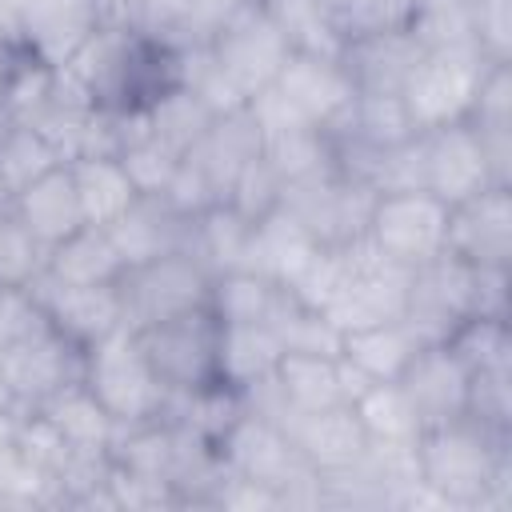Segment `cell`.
Wrapping results in <instances>:
<instances>
[{
    "instance_id": "cell-12",
    "label": "cell",
    "mask_w": 512,
    "mask_h": 512,
    "mask_svg": "<svg viewBox=\"0 0 512 512\" xmlns=\"http://www.w3.org/2000/svg\"><path fill=\"white\" fill-rule=\"evenodd\" d=\"M24 288L40 304L44 320L76 348H92L96 340L112 336L116 328H128L124 300H120L116 284H64L40 268Z\"/></svg>"
},
{
    "instance_id": "cell-8",
    "label": "cell",
    "mask_w": 512,
    "mask_h": 512,
    "mask_svg": "<svg viewBox=\"0 0 512 512\" xmlns=\"http://www.w3.org/2000/svg\"><path fill=\"white\" fill-rule=\"evenodd\" d=\"M472 316V264L448 248L408 272L404 324L420 344H444Z\"/></svg>"
},
{
    "instance_id": "cell-10",
    "label": "cell",
    "mask_w": 512,
    "mask_h": 512,
    "mask_svg": "<svg viewBox=\"0 0 512 512\" xmlns=\"http://www.w3.org/2000/svg\"><path fill=\"white\" fill-rule=\"evenodd\" d=\"M320 244H352L364 236L376 192L360 180L340 176L336 168L284 184V200H280Z\"/></svg>"
},
{
    "instance_id": "cell-23",
    "label": "cell",
    "mask_w": 512,
    "mask_h": 512,
    "mask_svg": "<svg viewBox=\"0 0 512 512\" xmlns=\"http://www.w3.org/2000/svg\"><path fill=\"white\" fill-rule=\"evenodd\" d=\"M108 236L124 260V268L160 260L168 252H184L188 244V216H176L160 196H140L120 220L108 224Z\"/></svg>"
},
{
    "instance_id": "cell-31",
    "label": "cell",
    "mask_w": 512,
    "mask_h": 512,
    "mask_svg": "<svg viewBox=\"0 0 512 512\" xmlns=\"http://www.w3.org/2000/svg\"><path fill=\"white\" fill-rule=\"evenodd\" d=\"M52 100H56V64H48L32 48L16 44L8 52V68H4L0 120H8V124H36Z\"/></svg>"
},
{
    "instance_id": "cell-42",
    "label": "cell",
    "mask_w": 512,
    "mask_h": 512,
    "mask_svg": "<svg viewBox=\"0 0 512 512\" xmlns=\"http://www.w3.org/2000/svg\"><path fill=\"white\" fill-rule=\"evenodd\" d=\"M468 372L476 368H496L512 360V340H508V320H488V316H468L448 340H444Z\"/></svg>"
},
{
    "instance_id": "cell-38",
    "label": "cell",
    "mask_w": 512,
    "mask_h": 512,
    "mask_svg": "<svg viewBox=\"0 0 512 512\" xmlns=\"http://www.w3.org/2000/svg\"><path fill=\"white\" fill-rule=\"evenodd\" d=\"M144 116H148L152 136H156L160 144H168L176 156H184L188 148H196V144L204 140V132L212 128V120H216V116L204 108V100H200L196 92L180 88V84H172L160 100H152V104L144 108Z\"/></svg>"
},
{
    "instance_id": "cell-46",
    "label": "cell",
    "mask_w": 512,
    "mask_h": 512,
    "mask_svg": "<svg viewBox=\"0 0 512 512\" xmlns=\"http://www.w3.org/2000/svg\"><path fill=\"white\" fill-rule=\"evenodd\" d=\"M468 124L480 132L492 128H512V60L508 64H488L468 112Z\"/></svg>"
},
{
    "instance_id": "cell-29",
    "label": "cell",
    "mask_w": 512,
    "mask_h": 512,
    "mask_svg": "<svg viewBox=\"0 0 512 512\" xmlns=\"http://www.w3.org/2000/svg\"><path fill=\"white\" fill-rule=\"evenodd\" d=\"M68 172H72V184L80 196L84 224L108 228L112 220H120L140 200L136 184L128 180V172L116 156H80L68 164Z\"/></svg>"
},
{
    "instance_id": "cell-30",
    "label": "cell",
    "mask_w": 512,
    "mask_h": 512,
    "mask_svg": "<svg viewBox=\"0 0 512 512\" xmlns=\"http://www.w3.org/2000/svg\"><path fill=\"white\" fill-rule=\"evenodd\" d=\"M416 132L420 128L412 124L400 92H356L344 120L336 128H328L332 140H356V144H368V148H380V152L412 140Z\"/></svg>"
},
{
    "instance_id": "cell-6",
    "label": "cell",
    "mask_w": 512,
    "mask_h": 512,
    "mask_svg": "<svg viewBox=\"0 0 512 512\" xmlns=\"http://www.w3.org/2000/svg\"><path fill=\"white\" fill-rule=\"evenodd\" d=\"M208 284H212V276L188 252H168L160 260L124 268L116 280L120 300H124V324L132 332H140L168 316L208 308Z\"/></svg>"
},
{
    "instance_id": "cell-15",
    "label": "cell",
    "mask_w": 512,
    "mask_h": 512,
    "mask_svg": "<svg viewBox=\"0 0 512 512\" xmlns=\"http://www.w3.org/2000/svg\"><path fill=\"white\" fill-rule=\"evenodd\" d=\"M216 448H220L224 464H228L236 476L260 480V484L276 488V496H280L288 484H296L300 476L316 472V468L300 456V448L292 444V436H288L280 424H268V420L248 416V412L228 428V436H224Z\"/></svg>"
},
{
    "instance_id": "cell-34",
    "label": "cell",
    "mask_w": 512,
    "mask_h": 512,
    "mask_svg": "<svg viewBox=\"0 0 512 512\" xmlns=\"http://www.w3.org/2000/svg\"><path fill=\"white\" fill-rule=\"evenodd\" d=\"M264 12L272 16V24L280 28V36L288 40L292 52L304 56H336L344 52V32L336 28L328 0H260Z\"/></svg>"
},
{
    "instance_id": "cell-43",
    "label": "cell",
    "mask_w": 512,
    "mask_h": 512,
    "mask_svg": "<svg viewBox=\"0 0 512 512\" xmlns=\"http://www.w3.org/2000/svg\"><path fill=\"white\" fill-rule=\"evenodd\" d=\"M328 12L344 40L384 28H404L412 16V0H328Z\"/></svg>"
},
{
    "instance_id": "cell-20",
    "label": "cell",
    "mask_w": 512,
    "mask_h": 512,
    "mask_svg": "<svg viewBox=\"0 0 512 512\" xmlns=\"http://www.w3.org/2000/svg\"><path fill=\"white\" fill-rule=\"evenodd\" d=\"M100 24L96 0H24L20 40L48 64H64Z\"/></svg>"
},
{
    "instance_id": "cell-9",
    "label": "cell",
    "mask_w": 512,
    "mask_h": 512,
    "mask_svg": "<svg viewBox=\"0 0 512 512\" xmlns=\"http://www.w3.org/2000/svg\"><path fill=\"white\" fill-rule=\"evenodd\" d=\"M0 364L16 396V408H40L64 388L84 384V348L64 340L48 320H40L32 332L0 348Z\"/></svg>"
},
{
    "instance_id": "cell-39",
    "label": "cell",
    "mask_w": 512,
    "mask_h": 512,
    "mask_svg": "<svg viewBox=\"0 0 512 512\" xmlns=\"http://www.w3.org/2000/svg\"><path fill=\"white\" fill-rule=\"evenodd\" d=\"M56 164H60V156L48 148V140L32 124H8L4 120V128H0V184L8 196L24 192L32 180L52 172Z\"/></svg>"
},
{
    "instance_id": "cell-5",
    "label": "cell",
    "mask_w": 512,
    "mask_h": 512,
    "mask_svg": "<svg viewBox=\"0 0 512 512\" xmlns=\"http://www.w3.org/2000/svg\"><path fill=\"white\" fill-rule=\"evenodd\" d=\"M408 272L412 268L384 256L368 236L344 244V280H340L336 296L328 300L324 316L340 332L400 320L404 316V296H408Z\"/></svg>"
},
{
    "instance_id": "cell-32",
    "label": "cell",
    "mask_w": 512,
    "mask_h": 512,
    "mask_svg": "<svg viewBox=\"0 0 512 512\" xmlns=\"http://www.w3.org/2000/svg\"><path fill=\"white\" fill-rule=\"evenodd\" d=\"M420 348L424 344L412 336V328L404 320H384V324H372V328L344 332L340 356L352 360L372 380H400V372L412 364V356Z\"/></svg>"
},
{
    "instance_id": "cell-14",
    "label": "cell",
    "mask_w": 512,
    "mask_h": 512,
    "mask_svg": "<svg viewBox=\"0 0 512 512\" xmlns=\"http://www.w3.org/2000/svg\"><path fill=\"white\" fill-rule=\"evenodd\" d=\"M492 184L496 180H492L484 144H480V136L468 120L424 132V188L436 200L456 208V204L480 196Z\"/></svg>"
},
{
    "instance_id": "cell-41",
    "label": "cell",
    "mask_w": 512,
    "mask_h": 512,
    "mask_svg": "<svg viewBox=\"0 0 512 512\" xmlns=\"http://www.w3.org/2000/svg\"><path fill=\"white\" fill-rule=\"evenodd\" d=\"M272 328H276L284 352H300V356H340V344H344V332L324 312L304 308L296 296Z\"/></svg>"
},
{
    "instance_id": "cell-44",
    "label": "cell",
    "mask_w": 512,
    "mask_h": 512,
    "mask_svg": "<svg viewBox=\"0 0 512 512\" xmlns=\"http://www.w3.org/2000/svg\"><path fill=\"white\" fill-rule=\"evenodd\" d=\"M280 200H284V180L272 172V164L264 156H252L240 168V176L232 180V192H228V204L248 220L268 216L272 208H280Z\"/></svg>"
},
{
    "instance_id": "cell-47",
    "label": "cell",
    "mask_w": 512,
    "mask_h": 512,
    "mask_svg": "<svg viewBox=\"0 0 512 512\" xmlns=\"http://www.w3.org/2000/svg\"><path fill=\"white\" fill-rule=\"evenodd\" d=\"M472 40L488 64H508L512 60V0H476Z\"/></svg>"
},
{
    "instance_id": "cell-55",
    "label": "cell",
    "mask_w": 512,
    "mask_h": 512,
    "mask_svg": "<svg viewBox=\"0 0 512 512\" xmlns=\"http://www.w3.org/2000/svg\"><path fill=\"white\" fill-rule=\"evenodd\" d=\"M8 52H12V48H0V88H4V68H8Z\"/></svg>"
},
{
    "instance_id": "cell-33",
    "label": "cell",
    "mask_w": 512,
    "mask_h": 512,
    "mask_svg": "<svg viewBox=\"0 0 512 512\" xmlns=\"http://www.w3.org/2000/svg\"><path fill=\"white\" fill-rule=\"evenodd\" d=\"M40 412L52 420V428L64 436V444L72 452H112V440H116L120 424L104 412V404L84 384L64 388L48 404H40Z\"/></svg>"
},
{
    "instance_id": "cell-57",
    "label": "cell",
    "mask_w": 512,
    "mask_h": 512,
    "mask_svg": "<svg viewBox=\"0 0 512 512\" xmlns=\"http://www.w3.org/2000/svg\"><path fill=\"white\" fill-rule=\"evenodd\" d=\"M0 128H4V120H0Z\"/></svg>"
},
{
    "instance_id": "cell-3",
    "label": "cell",
    "mask_w": 512,
    "mask_h": 512,
    "mask_svg": "<svg viewBox=\"0 0 512 512\" xmlns=\"http://www.w3.org/2000/svg\"><path fill=\"white\" fill-rule=\"evenodd\" d=\"M84 388L104 404L116 424L160 420L168 388L156 376L140 336L132 328H116L112 336L84 348Z\"/></svg>"
},
{
    "instance_id": "cell-51",
    "label": "cell",
    "mask_w": 512,
    "mask_h": 512,
    "mask_svg": "<svg viewBox=\"0 0 512 512\" xmlns=\"http://www.w3.org/2000/svg\"><path fill=\"white\" fill-rule=\"evenodd\" d=\"M212 508H236V512H280V496H276V488H268V484H260V480H248V476H236V472L228 468V476H224V484H220V492H216Z\"/></svg>"
},
{
    "instance_id": "cell-54",
    "label": "cell",
    "mask_w": 512,
    "mask_h": 512,
    "mask_svg": "<svg viewBox=\"0 0 512 512\" xmlns=\"http://www.w3.org/2000/svg\"><path fill=\"white\" fill-rule=\"evenodd\" d=\"M476 0H412V12H424V8H468Z\"/></svg>"
},
{
    "instance_id": "cell-4",
    "label": "cell",
    "mask_w": 512,
    "mask_h": 512,
    "mask_svg": "<svg viewBox=\"0 0 512 512\" xmlns=\"http://www.w3.org/2000/svg\"><path fill=\"white\" fill-rule=\"evenodd\" d=\"M484 68H488V60L472 44L424 48L400 88V100H404L412 124L420 132H432V128L468 120Z\"/></svg>"
},
{
    "instance_id": "cell-40",
    "label": "cell",
    "mask_w": 512,
    "mask_h": 512,
    "mask_svg": "<svg viewBox=\"0 0 512 512\" xmlns=\"http://www.w3.org/2000/svg\"><path fill=\"white\" fill-rule=\"evenodd\" d=\"M464 416L496 436H512V368H476L468 376V404Z\"/></svg>"
},
{
    "instance_id": "cell-36",
    "label": "cell",
    "mask_w": 512,
    "mask_h": 512,
    "mask_svg": "<svg viewBox=\"0 0 512 512\" xmlns=\"http://www.w3.org/2000/svg\"><path fill=\"white\" fill-rule=\"evenodd\" d=\"M276 380L292 404V412H320L332 404H344L340 396V376H336V356H300L284 352L276 364Z\"/></svg>"
},
{
    "instance_id": "cell-26",
    "label": "cell",
    "mask_w": 512,
    "mask_h": 512,
    "mask_svg": "<svg viewBox=\"0 0 512 512\" xmlns=\"http://www.w3.org/2000/svg\"><path fill=\"white\" fill-rule=\"evenodd\" d=\"M252 228L256 220L240 216L232 204H216L200 216L188 220V244L184 252L208 272H228V268H244L248 264V248H252Z\"/></svg>"
},
{
    "instance_id": "cell-35",
    "label": "cell",
    "mask_w": 512,
    "mask_h": 512,
    "mask_svg": "<svg viewBox=\"0 0 512 512\" xmlns=\"http://www.w3.org/2000/svg\"><path fill=\"white\" fill-rule=\"evenodd\" d=\"M260 156L272 164V172L284 184H296L332 168V140L316 124H296V128L260 136Z\"/></svg>"
},
{
    "instance_id": "cell-18",
    "label": "cell",
    "mask_w": 512,
    "mask_h": 512,
    "mask_svg": "<svg viewBox=\"0 0 512 512\" xmlns=\"http://www.w3.org/2000/svg\"><path fill=\"white\" fill-rule=\"evenodd\" d=\"M272 88L296 108L300 120H308V124H316L324 132L336 128L344 120L348 104L356 100V84H352V76L344 72V64L336 56L292 52Z\"/></svg>"
},
{
    "instance_id": "cell-50",
    "label": "cell",
    "mask_w": 512,
    "mask_h": 512,
    "mask_svg": "<svg viewBox=\"0 0 512 512\" xmlns=\"http://www.w3.org/2000/svg\"><path fill=\"white\" fill-rule=\"evenodd\" d=\"M40 320H44V312L32 300L28 288L0 284V348H8L12 340H20L24 332H32Z\"/></svg>"
},
{
    "instance_id": "cell-2",
    "label": "cell",
    "mask_w": 512,
    "mask_h": 512,
    "mask_svg": "<svg viewBox=\"0 0 512 512\" xmlns=\"http://www.w3.org/2000/svg\"><path fill=\"white\" fill-rule=\"evenodd\" d=\"M420 480L448 508H512V436L460 416L416 436Z\"/></svg>"
},
{
    "instance_id": "cell-17",
    "label": "cell",
    "mask_w": 512,
    "mask_h": 512,
    "mask_svg": "<svg viewBox=\"0 0 512 512\" xmlns=\"http://www.w3.org/2000/svg\"><path fill=\"white\" fill-rule=\"evenodd\" d=\"M468 364L448 348V344H424L412 364L400 372V388L420 420V432L424 428H436V424H448V420H460L464 416V404H468Z\"/></svg>"
},
{
    "instance_id": "cell-53",
    "label": "cell",
    "mask_w": 512,
    "mask_h": 512,
    "mask_svg": "<svg viewBox=\"0 0 512 512\" xmlns=\"http://www.w3.org/2000/svg\"><path fill=\"white\" fill-rule=\"evenodd\" d=\"M12 412H16V396H12L8 376H4V364H0V420H4V416H12Z\"/></svg>"
},
{
    "instance_id": "cell-49",
    "label": "cell",
    "mask_w": 512,
    "mask_h": 512,
    "mask_svg": "<svg viewBox=\"0 0 512 512\" xmlns=\"http://www.w3.org/2000/svg\"><path fill=\"white\" fill-rule=\"evenodd\" d=\"M252 0H188V12L180 20V28L172 32L168 48H184V44H212L220 36V28Z\"/></svg>"
},
{
    "instance_id": "cell-27",
    "label": "cell",
    "mask_w": 512,
    "mask_h": 512,
    "mask_svg": "<svg viewBox=\"0 0 512 512\" xmlns=\"http://www.w3.org/2000/svg\"><path fill=\"white\" fill-rule=\"evenodd\" d=\"M280 356L284 344L272 324H220L216 332V380L232 384L236 392L276 372Z\"/></svg>"
},
{
    "instance_id": "cell-24",
    "label": "cell",
    "mask_w": 512,
    "mask_h": 512,
    "mask_svg": "<svg viewBox=\"0 0 512 512\" xmlns=\"http://www.w3.org/2000/svg\"><path fill=\"white\" fill-rule=\"evenodd\" d=\"M288 304L292 292L252 268L216 272L208 284V312L220 324H276Z\"/></svg>"
},
{
    "instance_id": "cell-19",
    "label": "cell",
    "mask_w": 512,
    "mask_h": 512,
    "mask_svg": "<svg viewBox=\"0 0 512 512\" xmlns=\"http://www.w3.org/2000/svg\"><path fill=\"white\" fill-rule=\"evenodd\" d=\"M284 432L292 436L300 456L320 476L356 464L364 456V448H368V432L356 420L352 404H332V408H320V412H300V416L288 420Z\"/></svg>"
},
{
    "instance_id": "cell-52",
    "label": "cell",
    "mask_w": 512,
    "mask_h": 512,
    "mask_svg": "<svg viewBox=\"0 0 512 512\" xmlns=\"http://www.w3.org/2000/svg\"><path fill=\"white\" fill-rule=\"evenodd\" d=\"M472 316L508 320V268H472Z\"/></svg>"
},
{
    "instance_id": "cell-37",
    "label": "cell",
    "mask_w": 512,
    "mask_h": 512,
    "mask_svg": "<svg viewBox=\"0 0 512 512\" xmlns=\"http://www.w3.org/2000/svg\"><path fill=\"white\" fill-rule=\"evenodd\" d=\"M352 412L356 420L364 424L368 440H380V444H412L420 436V420L404 396V388L396 380H376L368 384L356 400H352Z\"/></svg>"
},
{
    "instance_id": "cell-21",
    "label": "cell",
    "mask_w": 512,
    "mask_h": 512,
    "mask_svg": "<svg viewBox=\"0 0 512 512\" xmlns=\"http://www.w3.org/2000/svg\"><path fill=\"white\" fill-rule=\"evenodd\" d=\"M420 44L416 36L404 28H384V32H364L352 36L340 52L344 72L352 76L356 92H400L412 64L420 60Z\"/></svg>"
},
{
    "instance_id": "cell-56",
    "label": "cell",
    "mask_w": 512,
    "mask_h": 512,
    "mask_svg": "<svg viewBox=\"0 0 512 512\" xmlns=\"http://www.w3.org/2000/svg\"><path fill=\"white\" fill-rule=\"evenodd\" d=\"M4 208H12V196H8V192H4V184H0V212H4Z\"/></svg>"
},
{
    "instance_id": "cell-28",
    "label": "cell",
    "mask_w": 512,
    "mask_h": 512,
    "mask_svg": "<svg viewBox=\"0 0 512 512\" xmlns=\"http://www.w3.org/2000/svg\"><path fill=\"white\" fill-rule=\"evenodd\" d=\"M44 272L64 284H116L124 272V260H120L108 228L84 224L68 240H60L44 252Z\"/></svg>"
},
{
    "instance_id": "cell-13",
    "label": "cell",
    "mask_w": 512,
    "mask_h": 512,
    "mask_svg": "<svg viewBox=\"0 0 512 512\" xmlns=\"http://www.w3.org/2000/svg\"><path fill=\"white\" fill-rule=\"evenodd\" d=\"M212 52L220 60V68L236 80V88L252 100L256 92H264L268 84H276L280 68L288 64L292 48L280 36V28L272 24V16L264 12L260 0L244 4L212 40Z\"/></svg>"
},
{
    "instance_id": "cell-7",
    "label": "cell",
    "mask_w": 512,
    "mask_h": 512,
    "mask_svg": "<svg viewBox=\"0 0 512 512\" xmlns=\"http://www.w3.org/2000/svg\"><path fill=\"white\" fill-rule=\"evenodd\" d=\"M448 204L428 188L416 192H376L364 236L404 268H416L448 248Z\"/></svg>"
},
{
    "instance_id": "cell-11",
    "label": "cell",
    "mask_w": 512,
    "mask_h": 512,
    "mask_svg": "<svg viewBox=\"0 0 512 512\" xmlns=\"http://www.w3.org/2000/svg\"><path fill=\"white\" fill-rule=\"evenodd\" d=\"M216 332L220 320L208 308H192L180 316H168L160 324L140 328V344L164 380L168 392H188L208 380H216Z\"/></svg>"
},
{
    "instance_id": "cell-25",
    "label": "cell",
    "mask_w": 512,
    "mask_h": 512,
    "mask_svg": "<svg viewBox=\"0 0 512 512\" xmlns=\"http://www.w3.org/2000/svg\"><path fill=\"white\" fill-rule=\"evenodd\" d=\"M316 248H320V240L280 204V208H272L268 216L256 220L252 248H248V264L244 268L264 272V276H272L276 284L288 288L296 280V272L316 256Z\"/></svg>"
},
{
    "instance_id": "cell-22",
    "label": "cell",
    "mask_w": 512,
    "mask_h": 512,
    "mask_svg": "<svg viewBox=\"0 0 512 512\" xmlns=\"http://www.w3.org/2000/svg\"><path fill=\"white\" fill-rule=\"evenodd\" d=\"M12 212L44 252L52 244L68 240L76 228H84V212H80V196H76L68 164H56L40 180H32L24 192H16L12 196Z\"/></svg>"
},
{
    "instance_id": "cell-16",
    "label": "cell",
    "mask_w": 512,
    "mask_h": 512,
    "mask_svg": "<svg viewBox=\"0 0 512 512\" xmlns=\"http://www.w3.org/2000/svg\"><path fill=\"white\" fill-rule=\"evenodd\" d=\"M448 252L472 268H508L512 260L508 184H492L448 212Z\"/></svg>"
},
{
    "instance_id": "cell-45",
    "label": "cell",
    "mask_w": 512,
    "mask_h": 512,
    "mask_svg": "<svg viewBox=\"0 0 512 512\" xmlns=\"http://www.w3.org/2000/svg\"><path fill=\"white\" fill-rule=\"evenodd\" d=\"M44 268V248L32 240V232L16 220L12 208L0 212V284L24 288Z\"/></svg>"
},
{
    "instance_id": "cell-1",
    "label": "cell",
    "mask_w": 512,
    "mask_h": 512,
    "mask_svg": "<svg viewBox=\"0 0 512 512\" xmlns=\"http://www.w3.org/2000/svg\"><path fill=\"white\" fill-rule=\"evenodd\" d=\"M56 72L76 96L96 108L144 112L176 84V56L164 40L120 24H96V32Z\"/></svg>"
},
{
    "instance_id": "cell-48",
    "label": "cell",
    "mask_w": 512,
    "mask_h": 512,
    "mask_svg": "<svg viewBox=\"0 0 512 512\" xmlns=\"http://www.w3.org/2000/svg\"><path fill=\"white\" fill-rule=\"evenodd\" d=\"M160 200H164L176 216H188V220L200 216V212H208V208H216V204H224V200L216 196V188L208 184V176H204L188 156H180V164H176L172 180L164 184Z\"/></svg>"
}]
</instances>
